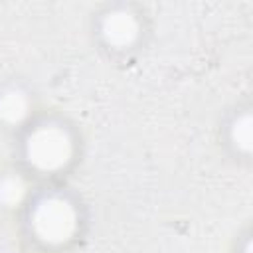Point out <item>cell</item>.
<instances>
[{"label": "cell", "instance_id": "obj_4", "mask_svg": "<svg viewBox=\"0 0 253 253\" xmlns=\"http://www.w3.org/2000/svg\"><path fill=\"white\" fill-rule=\"evenodd\" d=\"M215 140L219 150L235 166L249 168L253 162V105L249 99L229 105L217 123Z\"/></svg>", "mask_w": 253, "mask_h": 253}, {"label": "cell", "instance_id": "obj_1", "mask_svg": "<svg viewBox=\"0 0 253 253\" xmlns=\"http://www.w3.org/2000/svg\"><path fill=\"white\" fill-rule=\"evenodd\" d=\"M22 243L32 253H71L89 233V208L67 182L38 184L16 215Z\"/></svg>", "mask_w": 253, "mask_h": 253}, {"label": "cell", "instance_id": "obj_6", "mask_svg": "<svg viewBox=\"0 0 253 253\" xmlns=\"http://www.w3.org/2000/svg\"><path fill=\"white\" fill-rule=\"evenodd\" d=\"M38 184L16 164L0 168V213L18 215Z\"/></svg>", "mask_w": 253, "mask_h": 253}, {"label": "cell", "instance_id": "obj_2", "mask_svg": "<svg viewBox=\"0 0 253 253\" xmlns=\"http://www.w3.org/2000/svg\"><path fill=\"white\" fill-rule=\"evenodd\" d=\"M83 152L79 125L55 109H40L12 136V164L36 184L67 182L81 164Z\"/></svg>", "mask_w": 253, "mask_h": 253}, {"label": "cell", "instance_id": "obj_3", "mask_svg": "<svg viewBox=\"0 0 253 253\" xmlns=\"http://www.w3.org/2000/svg\"><path fill=\"white\" fill-rule=\"evenodd\" d=\"M87 30L93 47L111 63H130L152 40V14L136 0H109L89 12Z\"/></svg>", "mask_w": 253, "mask_h": 253}, {"label": "cell", "instance_id": "obj_7", "mask_svg": "<svg viewBox=\"0 0 253 253\" xmlns=\"http://www.w3.org/2000/svg\"><path fill=\"white\" fill-rule=\"evenodd\" d=\"M251 237H253V231L251 227H243L237 235H235V241H233V249L231 253H251Z\"/></svg>", "mask_w": 253, "mask_h": 253}, {"label": "cell", "instance_id": "obj_5", "mask_svg": "<svg viewBox=\"0 0 253 253\" xmlns=\"http://www.w3.org/2000/svg\"><path fill=\"white\" fill-rule=\"evenodd\" d=\"M38 111V95L26 79H0V130L14 136Z\"/></svg>", "mask_w": 253, "mask_h": 253}]
</instances>
